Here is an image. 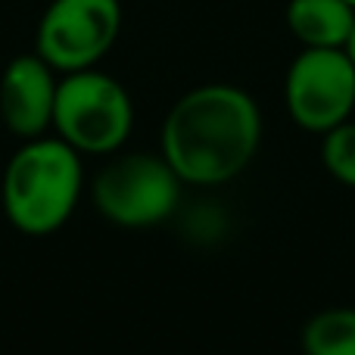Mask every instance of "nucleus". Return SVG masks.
Wrapping results in <instances>:
<instances>
[{"instance_id":"nucleus-1","label":"nucleus","mask_w":355,"mask_h":355,"mask_svg":"<svg viewBox=\"0 0 355 355\" xmlns=\"http://www.w3.org/2000/svg\"><path fill=\"white\" fill-rule=\"evenodd\" d=\"M262 119L240 87L206 85L184 94L162 125V156L181 181L221 184L250 166Z\"/></svg>"},{"instance_id":"nucleus-2","label":"nucleus","mask_w":355,"mask_h":355,"mask_svg":"<svg viewBox=\"0 0 355 355\" xmlns=\"http://www.w3.org/2000/svg\"><path fill=\"white\" fill-rule=\"evenodd\" d=\"M81 166L66 141H28L3 175V206L22 234H50L72 215Z\"/></svg>"},{"instance_id":"nucleus-3","label":"nucleus","mask_w":355,"mask_h":355,"mask_svg":"<svg viewBox=\"0 0 355 355\" xmlns=\"http://www.w3.org/2000/svg\"><path fill=\"white\" fill-rule=\"evenodd\" d=\"M135 122L128 91L116 78L78 69L56 85L53 125L69 147L81 153H110L122 147Z\"/></svg>"},{"instance_id":"nucleus-4","label":"nucleus","mask_w":355,"mask_h":355,"mask_svg":"<svg viewBox=\"0 0 355 355\" xmlns=\"http://www.w3.org/2000/svg\"><path fill=\"white\" fill-rule=\"evenodd\" d=\"M175 168L166 156L135 153L106 166L94 181V202L110 221L125 227H147L168 218L178 202Z\"/></svg>"},{"instance_id":"nucleus-5","label":"nucleus","mask_w":355,"mask_h":355,"mask_svg":"<svg viewBox=\"0 0 355 355\" xmlns=\"http://www.w3.org/2000/svg\"><path fill=\"white\" fill-rule=\"evenodd\" d=\"M355 106V62L346 47H306L287 72V110L309 131H331Z\"/></svg>"},{"instance_id":"nucleus-6","label":"nucleus","mask_w":355,"mask_h":355,"mask_svg":"<svg viewBox=\"0 0 355 355\" xmlns=\"http://www.w3.org/2000/svg\"><path fill=\"white\" fill-rule=\"evenodd\" d=\"M122 25L119 0H53L37 25V56L62 72L91 69Z\"/></svg>"},{"instance_id":"nucleus-7","label":"nucleus","mask_w":355,"mask_h":355,"mask_svg":"<svg viewBox=\"0 0 355 355\" xmlns=\"http://www.w3.org/2000/svg\"><path fill=\"white\" fill-rule=\"evenodd\" d=\"M53 66L41 56H16L0 81V116L19 137H37L53 122Z\"/></svg>"},{"instance_id":"nucleus-8","label":"nucleus","mask_w":355,"mask_h":355,"mask_svg":"<svg viewBox=\"0 0 355 355\" xmlns=\"http://www.w3.org/2000/svg\"><path fill=\"white\" fill-rule=\"evenodd\" d=\"M287 25L306 47H346L355 25V6L346 0H290Z\"/></svg>"},{"instance_id":"nucleus-9","label":"nucleus","mask_w":355,"mask_h":355,"mask_svg":"<svg viewBox=\"0 0 355 355\" xmlns=\"http://www.w3.org/2000/svg\"><path fill=\"white\" fill-rule=\"evenodd\" d=\"M306 355H355V309H327L302 327Z\"/></svg>"},{"instance_id":"nucleus-10","label":"nucleus","mask_w":355,"mask_h":355,"mask_svg":"<svg viewBox=\"0 0 355 355\" xmlns=\"http://www.w3.org/2000/svg\"><path fill=\"white\" fill-rule=\"evenodd\" d=\"M324 147H321V159H324L327 172L337 181L355 187V125H334L331 131H324Z\"/></svg>"},{"instance_id":"nucleus-11","label":"nucleus","mask_w":355,"mask_h":355,"mask_svg":"<svg viewBox=\"0 0 355 355\" xmlns=\"http://www.w3.org/2000/svg\"><path fill=\"white\" fill-rule=\"evenodd\" d=\"M346 53H349V60L355 62V25H352V35H349V41H346Z\"/></svg>"},{"instance_id":"nucleus-12","label":"nucleus","mask_w":355,"mask_h":355,"mask_svg":"<svg viewBox=\"0 0 355 355\" xmlns=\"http://www.w3.org/2000/svg\"><path fill=\"white\" fill-rule=\"evenodd\" d=\"M346 3H352V6H355V0H346Z\"/></svg>"}]
</instances>
